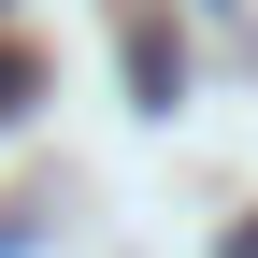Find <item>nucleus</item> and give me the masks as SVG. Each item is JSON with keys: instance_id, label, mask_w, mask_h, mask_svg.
I'll use <instances>...</instances> for the list:
<instances>
[{"instance_id": "obj_1", "label": "nucleus", "mask_w": 258, "mask_h": 258, "mask_svg": "<svg viewBox=\"0 0 258 258\" xmlns=\"http://www.w3.org/2000/svg\"><path fill=\"white\" fill-rule=\"evenodd\" d=\"M29 101H43V57H29V43H0V129H15Z\"/></svg>"}]
</instances>
